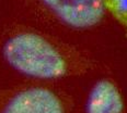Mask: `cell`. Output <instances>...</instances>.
Here are the masks:
<instances>
[{
    "label": "cell",
    "mask_w": 127,
    "mask_h": 113,
    "mask_svg": "<svg viewBox=\"0 0 127 113\" xmlns=\"http://www.w3.org/2000/svg\"><path fill=\"white\" fill-rule=\"evenodd\" d=\"M2 57L20 74L37 80H59L82 72L83 57L67 45L35 32H19L2 45Z\"/></svg>",
    "instance_id": "6da1fadb"
},
{
    "label": "cell",
    "mask_w": 127,
    "mask_h": 113,
    "mask_svg": "<svg viewBox=\"0 0 127 113\" xmlns=\"http://www.w3.org/2000/svg\"><path fill=\"white\" fill-rule=\"evenodd\" d=\"M64 25L87 30L97 25L104 16L102 0H39Z\"/></svg>",
    "instance_id": "7a4b0ae2"
},
{
    "label": "cell",
    "mask_w": 127,
    "mask_h": 113,
    "mask_svg": "<svg viewBox=\"0 0 127 113\" xmlns=\"http://www.w3.org/2000/svg\"><path fill=\"white\" fill-rule=\"evenodd\" d=\"M1 113H66V108L52 89L34 86L21 89L10 97Z\"/></svg>",
    "instance_id": "3957f363"
},
{
    "label": "cell",
    "mask_w": 127,
    "mask_h": 113,
    "mask_svg": "<svg viewBox=\"0 0 127 113\" xmlns=\"http://www.w3.org/2000/svg\"><path fill=\"white\" fill-rule=\"evenodd\" d=\"M125 104L117 85L111 80L97 81L91 88L86 113H124Z\"/></svg>",
    "instance_id": "277c9868"
},
{
    "label": "cell",
    "mask_w": 127,
    "mask_h": 113,
    "mask_svg": "<svg viewBox=\"0 0 127 113\" xmlns=\"http://www.w3.org/2000/svg\"><path fill=\"white\" fill-rule=\"evenodd\" d=\"M105 10L127 30V0H102Z\"/></svg>",
    "instance_id": "5b68a950"
}]
</instances>
